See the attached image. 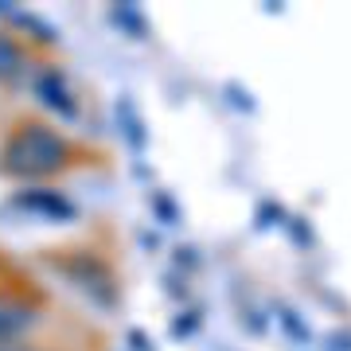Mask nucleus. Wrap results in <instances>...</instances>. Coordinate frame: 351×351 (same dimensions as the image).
Listing matches in <instances>:
<instances>
[{
	"label": "nucleus",
	"instance_id": "1",
	"mask_svg": "<svg viewBox=\"0 0 351 351\" xmlns=\"http://www.w3.org/2000/svg\"><path fill=\"white\" fill-rule=\"evenodd\" d=\"M59 152H63L59 141L47 137L43 129H32V133H24L12 145V164L16 168H47V164L59 160Z\"/></svg>",
	"mask_w": 351,
	"mask_h": 351
}]
</instances>
